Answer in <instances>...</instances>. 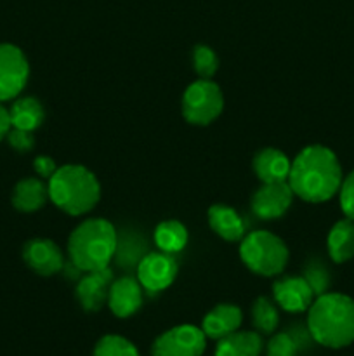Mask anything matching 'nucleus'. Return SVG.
<instances>
[{"instance_id": "0eeeda50", "label": "nucleus", "mask_w": 354, "mask_h": 356, "mask_svg": "<svg viewBox=\"0 0 354 356\" xmlns=\"http://www.w3.org/2000/svg\"><path fill=\"white\" fill-rule=\"evenodd\" d=\"M207 336L201 327L177 325L160 334L151 346V356H201Z\"/></svg>"}, {"instance_id": "4be33fe9", "label": "nucleus", "mask_w": 354, "mask_h": 356, "mask_svg": "<svg viewBox=\"0 0 354 356\" xmlns=\"http://www.w3.org/2000/svg\"><path fill=\"white\" fill-rule=\"evenodd\" d=\"M146 242L139 233L120 232L117 235V249H115V263L124 270H137L139 263L146 256Z\"/></svg>"}, {"instance_id": "6e6552de", "label": "nucleus", "mask_w": 354, "mask_h": 356, "mask_svg": "<svg viewBox=\"0 0 354 356\" xmlns=\"http://www.w3.org/2000/svg\"><path fill=\"white\" fill-rule=\"evenodd\" d=\"M28 75L30 66L24 52L12 44H0V103L19 96Z\"/></svg>"}, {"instance_id": "aec40b11", "label": "nucleus", "mask_w": 354, "mask_h": 356, "mask_svg": "<svg viewBox=\"0 0 354 356\" xmlns=\"http://www.w3.org/2000/svg\"><path fill=\"white\" fill-rule=\"evenodd\" d=\"M326 247L332 261L337 264L347 263L354 257V221L346 218L340 219L330 229Z\"/></svg>"}, {"instance_id": "7ed1b4c3", "label": "nucleus", "mask_w": 354, "mask_h": 356, "mask_svg": "<svg viewBox=\"0 0 354 356\" xmlns=\"http://www.w3.org/2000/svg\"><path fill=\"white\" fill-rule=\"evenodd\" d=\"M118 232L103 218L85 219L80 222L68 240V254L71 264L82 273L108 268L117 249Z\"/></svg>"}, {"instance_id": "412c9836", "label": "nucleus", "mask_w": 354, "mask_h": 356, "mask_svg": "<svg viewBox=\"0 0 354 356\" xmlns=\"http://www.w3.org/2000/svg\"><path fill=\"white\" fill-rule=\"evenodd\" d=\"M9 117L14 129L33 132L44 124L45 111L40 101L31 96H24L14 101L9 110Z\"/></svg>"}, {"instance_id": "423d86ee", "label": "nucleus", "mask_w": 354, "mask_h": 356, "mask_svg": "<svg viewBox=\"0 0 354 356\" xmlns=\"http://www.w3.org/2000/svg\"><path fill=\"white\" fill-rule=\"evenodd\" d=\"M224 96L221 87L208 79L187 86L183 96V115L189 124L208 125L222 113Z\"/></svg>"}, {"instance_id": "9b49d317", "label": "nucleus", "mask_w": 354, "mask_h": 356, "mask_svg": "<svg viewBox=\"0 0 354 356\" xmlns=\"http://www.w3.org/2000/svg\"><path fill=\"white\" fill-rule=\"evenodd\" d=\"M23 259L35 273L52 277L65 270V256L58 243L47 238H33L24 243Z\"/></svg>"}, {"instance_id": "f257e3e1", "label": "nucleus", "mask_w": 354, "mask_h": 356, "mask_svg": "<svg viewBox=\"0 0 354 356\" xmlns=\"http://www.w3.org/2000/svg\"><path fill=\"white\" fill-rule=\"evenodd\" d=\"M342 179L339 159L321 145L305 146L294 159L288 174V184L295 197L309 204H321L335 197Z\"/></svg>"}, {"instance_id": "f8f14e48", "label": "nucleus", "mask_w": 354, "mask_h": 356, "mask_svg": "<svg viewBox=\"0 0 354 356\" xmlns=\"http://www.w3.org/2000/svg\"><path fill=\"white\" fill-rule=\"evenodd\" d=\"M113 271L103 268L97 271H87L78 280L75 289L76 301L85 312H99L108 302V294L113 284Z\"/></svg>"}, {"instance_id": "20e7f679", "label": "nucleus", "mask_w": 354, "mask_h": 356, "mask_svg": "<svg viewBox=\"0 0 354 356\" xmlns=\"http://www.w3.org/2000/svg\"><path fill=\"white\" fill-rule=\"evenodd\" d=\"M47 188L52 204L69 216H82L92 211L101 198L97 177L87 167L75 163L58 167Z\"/></svg>"}, {"instance_id": "a878e982", "label": "nucleus", "mask_w": 354, "mask_h": 356, "mask_svg": "<svg viewBox=\"0 0 354 356\" xmlns=\"http://www.w3.org/2000/svg\"><path fill=\"white\" fill-rule=\"evenodd\" d=\"M302 277L305 278V282H307L309 287L312 289L316 298L321 294H326L330 285H332L330 271L326 270V266L319 259L309 261V263L304 266V275H302Z\"/></svg>"}, {"instance_id": "bb28decb", "label": "nucleus", "mask_w": 354, "mask_h": 356, "mask_svg": "<svg viewBox=\"0 0 354 356\" xmlns=\"http://www.w3.org/2000/svg\"><path fill=\"white\" fill-rule=\"evenodd\" d=\"M302 343L298 334L280 332L274 334L266 346V356H297Z\"/></svg>"}, {"instance_id": "c756f323", "label": "nucleus", "mask_w": 354, "mask_h": 356, "mask_svg": "<svg viewBox=\"0 0 354 356\" xmlns=\"http://www.w3.org/2000/svg\"><path fill=\"white\" fill-rule=\"evenodd\" d=\"M7 141H9L10 148L16 149L17 153H28L35 146L33 132L21 131V129L14 127H10V131L7 132Z\"/></svg>"}, {"instance_id": "a211bd4d", "label": "nucleus", "mask_w": 354, "mask_h": 356, "mask_svg": "<svg viewBox=\"0 0 354 356\" xmlns=\"http://www.w3.org/2000/svg\"><path fill=\"white\" fill-rule=\"evenodd\" d=\"M47 200L49 188L40 177H24L12 190V205L19 212L40 211Z\"/></svg>"}, {"instance_id": "393cba45", "label": "nucleus", "mask_w": 354, "mask_h": 356, "mask_svg": "<svg viewBox=\"0 0 354 356\" xmlns=\"http://www.w3.org/2000/svg\"><path fill=\"white\" fill-rule=\"evenodd\" d=\"M92 356H139V351L125 337L108 334L97 341Z\"/></svg>"}, {"instance_id": "4468645a", "label": "nucleus", "mask_w": 354, "mask_h": 356, "mask_svg": "<svg viewBox=\"0 0 354 356\" xmlns=\"http://www.w3.org/2000/svg\"><path fill=\"white\" fill-rule=\"evenodd\" d=\"M108 306L118 318L135 315L142 306V285L134 277H121L113 280L108 294Z\"/></svg>"}, {"instance_id": "1a4fd4ad", "label": "nucleus", "mask_w": 354, "mask_h": 356, "mask_svg": "<svg viewBox=\"0 0 354 356\" xmlns=\"http://www.w3.org/2000/svg\"><path fill=\"white\" fill-rule=\"evenodd\" d=\"M177 277V263L172 254L148 252L137 266V280L144 291L156 294L172 285Z\"/></svg>"}, {"instance_id": "dca6fc26", "label": "nucleus", "mask_w": 354, "mask_h": 356, "mask_svg": "<svg viewBox=\"0 0 354 356\" xmlns=\"http://www.w3.org/2000/svg\"><path fill=\"white\" fill-rule=\"evenodd\" d=\"M253 172L262 183H280L288 181L292 162L281 149L264 148L253 156Z\"/></svg>"}, {"instance_id": "6ab92c4d", "label": "nucleus", "mask_w": 354, "mask_h": 356, "mask_svg": "<svg viewBox=\"0 0 354 356\" xmlns=\"http://www.w3.org/2000/svg\"><path fill=\"white\" fill-rule=\"evenodd\" d=\"M262 337L253 330H236L217 341L215 356H260L262 353Z\"/></svg>"}, {"instance_id": "2f4dec72", "label": "nucleus", "mask_w": 354, "mask_h": 356, "mask_svg": "<svg viewBox=\"0 0 354 356\" xmlns=\"http://www.w3.org/2000/svg\"><path fill=\"white\" fill-rule=\"evenodd\" d=\"M10 117H9V110L7 108L2 106V103H0V141H2L3 138H7V132L10 131Z\"/></svg>"}, {"instance_id": "5701e85b", "label": "nucleus", "mask_w": 354, "mask_h": 356, "mask_svg": "<svg viewBox=\"0 0 354 356\" xmlns=\"http://www.w3.org/2000/svg\"><path fill=\"white\" fill-rule=\"evenodd\" d=\"M155 243L165 254L180 252L187 243L186 226L177 219L160 222L155 229Z\"/></svg>"}, {"instance_id": "f3484780", "label": "nucleus", "mask_w": 354, "mask_h": 356, "mask_svg": "<svg viewBox=\"0 0 354 356\" xmlns=\"http://www.w3.org/2000/svg\"><path fill=\"white\" fill-rule=\"evenodd\" d=\"M208 225L215 235L226 242H238L245 236V221L233 207L224 204H215L208 209Z\"/></svg>"}, {"instance_id": "b1692460", "label": "nucleus", "mask_w": 354, "mask_h": 356, "mask_svg": "<svg viewBox=\"0 0 354 356\" xmlns=\"http://www.w3.org/2000/svg\"><path fill=\"white\" fill-rule=\"evenodd\" d=\"M252 322L253 327L259 334L271 336L278 329L280 323V315H278L276 306L273 305L269 298H257L252 306Z\"/></svg>"}, {"instance_id": "39448f33", "label": "nucleus", "mask_w": 354, "mask_h": 356, "mask_svg": "<svg viewBox=\"0 0 354 356\" xmlns=\"http://www.w3.org/2000/svg\"><path fill=\"white\" fill-rule=\"evenodd\" d=\"M288 247L271 232H253L243 236L239 257L250 271L262 277L283 273L288 263Z\"/></svg>"}, {"instance_id": "cd10ccee", "label": "nucleus", "mask_w": 354, "mask_h": 356, "mask_svg": "<svg viewBox=\"0 0 354 356\" xmlns=\"http://www.w3.org/2000/svg\"><path fill=\"white\" fill-rule=\"evenodd\" d=\"M193 66L200 79L210 80L219 70V58L214 49H210L208 45H196L193 49Z\"/></svg>"}, {"instance_id": "c85d7f7f", "label": "nucleus", "mask_w": 354, "mask_h": 356, "mask_svg": "<svg viewBox=\"0 0 354 356\" xmlns=\"http://www.w3.org/2000/svg\"><path fill=\"white\" fill-rule=\"evenodd\" d=\"M339 198H340V209L346 214V218L353 219L354 221V170L342 179L339 190Z\"/></svg>"}, {"instance_id": "f03ea898", "label": "nucleus", "mask_w": 354, "mask_h": 356, "mask_svg": "<svg viewBox=\"0 0 354 356\" xmlns=\"http://www.w3.org/2000/svg\"><path fill=\"white\" fill-rule=\"evenodd\" d=\"M312 341L340 350L354 343V299L339 292H326L312 301L307 313Z\"/></svg>"}, {"instance_id": "9d476101", "label": "nucleus", "mask_w": 354, "mask_h": 356, "mask_svg": "<svg viewBox=\"0 0 354 356\" xmlns=\"http://www.w3.org/2000/svg\"><path fill=\"white\" fill-rule=\"evenodd\" d=\"M294 197L295 195L288 181L262 183V186L253 193L250 205L257 218L262 221H273V219H280L290 209Z\"/></svg>"}, {"instance_id": "ddd939ff", "label": "nucleus", "mask_w": 354, "mask_h": 356, "mask_svg": "<svg viewBox=\"0 0 354 356\" xmlns=\"http://www.w3.org/2000/svg\"><path fill=\"white\" fill-rule=\"evenodd\" d=\"M276 305L288 313H302L311 308L314 292L304 277H283L273 284Z\"/></svg>"}, {"instance_id": "7c9ffc66", "label": "nucleus", "mask_w": 354, "mask_h": 356, "mask_svg": "<svg viewBox=\"0 0 354 356\" xmlns=\"http://www.w3.org/2000/svg\"><path fill=\"white\" fill-rule=\"evenodd\" d=\"M33 169L40 179H51V177L54 176L56 170H58V165H56V162L51 156L42 155L33 160Z\"/></svg>"}, {"instance_id": "2eb2a0df", "label": "nucleus", "mask_w": 354, "mask_h": 356, "mask_svg": "<svg viewBox=\"0 0 354 356\" xmlns=\"http://www.w3.org/2000/svg\"><path fill=\"white\" fill-rule=\"evenodd\" d=\"M243 313L235 305H217L205 315L201 330L208 339L219 341L229 334L236 332L242 327Z\"/></svg>"}]
</instances>
